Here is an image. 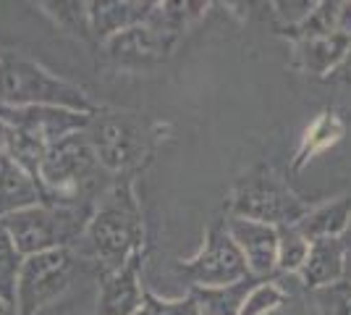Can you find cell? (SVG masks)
Here are the masks:
<instances>
[{
    "instance_id": "6da1fadb",
    "label": "cell",
    "mask_w": 351,
    "mask_h": 315,
    "mask_svg": "<svg viewBox=\"0 0 351 315\" xmlns=\"http://www.w3.org/2000/svg\"><path fill=\"white\" fill-rule=\"evenodd\" d=\"M139 250H145V218L134 192V176H118L95 202L87 231L73 253L97 263L105 276Z\"/></svg>"
},
{
    "instance_id": "7a4b0ae2",
    "label": "cell",
    "mask_w": 351,
    "mask_h": 315,
    "mask_svg": "<svg viewBox=\"0 0 351 315\" xmlns=\"http://www.w3.org/2000/svg\"><path fill=\"white\" fill-rule=\"evenodd\" d=\"M116 181L105 171L84 132L60 139L40 165L45 202L56 205H95Z\"/></svg>"
},
{
    "instance_id": "3957f363",
    "label": "cell",
    "mask_w": 351,
    "mask_h": 315,
    "mask_svg": "<svg viewBox=\"0 0 351 315\" xmlns=\"http://www.w3.org/2000/svg\"><path fill=\"white\" fill-rule=\"evenodd\" d=\"M162 124H147L142 116L118 110V108H100L89 119L87 135L97 161L110 176H134L162 139Z\"/></svg>"
},
{
    "instance_id": "277c9868",
    "label": "cell",
    "mask_w": 351,
    "mask_h": 315,
    "mask_svg": "<svg viewBox=\"0 0 351 315\" xmlns=\"http://www.w3.org/2000/svg\"><path fill=\"white\" fill-rule=\"evenodd\" d=\"M0 105H14V108L47 105L89 116H95L103 108L79 84L47 71L37 60L16 50H0Z\"/></svg>"
},
{
    "instance_id": "5b68a950",
    "label": "cell",
    "mask_w": 351,
    "mask_h": 315,
    "mask_svg": "<svg viewBox=\"0 0 351 315\" xmlns=\"http://www.w3.org/2000/svg\"><path fill=\"white\" fill-rule=\"evenodd\" d=\"M95 205H56L37 202L32 208L0 218L19 255L29 257L50 250H73L84 231Z\"/></svg>"
},
{
    "instance_id": "8992f818",
    "label": "cell",
    "mask_w": 351,
    "mask_h": 315,
    "mask_svg": "<svg viewBox=\"0 0 351 315\" xmlns=\"http://www.w3.org/2000/svg\"><path fill=\"white\" fill-rule=\"evenodd\" d=\"M226 210L234 218H247L278 229L299 224L307 215L309 205L273 168L257 165L234 184Z\"/></svg>"
},
{
    "instance_id": "52a82bcc",
    "label": "cell",
    "mask_w": 351,
    "mask_h": 315,
    "mask_svg": "<svg viewBox=\"0 0 351 315\" xmlns=\"http://www.w3.org/2000/svg\"><path fill=\"white\" fill-rule=\"evenodd\" d=\"M76 273L73 250H50L21 260L16 279V315H37L45 305L58 300Z\"/></svg>"
},
{
    "instance_id": "ba28073f",
    "label": "cell",
    "mask_w": 351,
    "mask_h": 315,
    "mask_svg": "<svg viewBox=\"0 0 351 315\" xmlns=\"http://www.w3.org/2000/svg\"><path fill=\"white\" fill-rule=\"evenodd\" d=\"M181 276L189 281V286H228L236 281L252 279L249 266L234 237L228 234L226 221H215L205 231V240L199 250L186 260H178Z\"/></svg>"
},
{
    "instance_id": "9c48e42d",
    "label": "cell",
    "mask_w": 351,
    "mask_h": 315,
    "mask_svg": "<svg viewBox=\"0 0 351 315\" xmlns=\"http://www.w3.org/2000/svg\"><path fill=\"white\" fill-rule=\"evenodd\" d=\"M178 37L165 32L160 24L152 21V16L145 24L132 27V30L121 32L116 37H110L108 43L100 45V53L105 60L118 69V71H149L155 66H160L173 53Z\"/></svg>"
},
{
    "instance_id": "30bf717a",
    "label": "cell",
    "mask_w": 351,
    "mask_h": 315,
    "mask_svg": "<svg viewBox=\"0 0 351 315\" xmlns=\"http://www.w3.org/2000/svg\"><path fill=\"white\" fill-rule=\"evenodd\" d=\"M89 113H76L66 108H47V105H27V108H14V105H0V121L14 129L19 135H27L32 139H40L43 145L53 148L60 139L84 132L89 124Z\"/></svg>"
},
{
    "instance_id": "8fae6325",
    "label": "cell",
    "mask_w": 351,
    "mask_h": 315,
    "mask_svg": "<svg viewBox=\"0 0 351 315\" xmlns=\"http://www.w3.org/2000/svg\"><path fill=\"white\" fill-rule=\"evenodd\" d=\"M228 234L239 244L254 279H273L278 273V229L247 218H226Z\"/></svg>"
},
{
    "instance_id": "7c38bea8",
    "label": "cell",
    "mask_w": 351,
    "mask_h": 315,
    "mask_svg": "<svg viewBox=\"0 0 351 315\" xmlns=\"http://www.w3.org/2000/svg\"><path fill=\"white\" fill-rule=\"evenodd\" d=\"M142 263L145 250L134 253L121 268L105 273L100 281L97 294V315H136L145 300V286H142Z\"/></svg>"
},
{
    "instance_id": "4fadbf2b",
    "label": "cell",
    "mask_w": 351,
    "mask_h": 315,
    "mask_svg": "<svg viewBox=\"0 0 351 315\" xmlns=\"http://www.w3.org/2000/svg\"><path fill=\"white\" fill-rule=\"evenodd\" d=\"M155 11L152 0H92L89 3V27L95 45L100 47L121 32L145 24Z\"/></svg>"
},
{
    "instance_id": "5bb4252c",
    "label": "cell",
    "mask_w": 351,
    "mask_h": 315,
    "mask_svg": "<svg viewBox=\"0 0 351 315\" xmlns=\"http://www.w3.org/2000/svg\"><path fill=\"white\" fill-rule=\"evenodd\" d=\"M351 47V37L333 32L325 37H312V40H302L293 43L291 66L299 69L302 74L312 76H330L341 66V60L346 58Z\"/></svg>"
},
{
    "instance_id": "9a60e30c",
    "label": "cell",
    "mask_w": 351,
    "mask_h": 315,
    "mask_svg": "<svg viewBox=\"0 0 351 315\" xmlns=\"http://www.w3.org/2000/svg\"><path fill=\"white\" fill-rule=\"evenodd\" d=\"M346 276V244L343 237L338 240H317L309 242V255L299 270L302 284L309 289L336 284Z\"/></svg>"
},
{
    "instance_id": "2e32d148",
    "label": "cell",
    "mask_w": 351,
    "mask_h": 315,
    "mask_svg": "<svg viewBox=\"0 0 351 315\" xmlns=\"http://www.w3.org/2000/svg\"><path fill=\"white\" fill-rule=\"evenodd\" d=\"M45 202L40 181L29 176L8 155H0V218Z\"/></svg>"
},
{
    "instance_id": "e0dca14e",
    "label": "cell",
    "mask_w": 351,
    "mask_h": 315,
    "mask_svg": "<svg viewBox=\"0 0 351 315\" xmlns=\"http://www.w3.org/2000/svg\"><path fill=\"white\" fill-rule=\"evenodd\" d=\"M351 226V197H336L317 208H309L307 215L296 224V229L307 237V242L338 240Z\"/></svg>"
},
{
    "instance_id": "ac0fdd59",
    "label": "cell",
    "mask_w": 351,
    "mask_h": 315,
    "mask_svg": "<svg viewBox=\"0 0 351 315\" xmlns=\"http://www.w3.org/2000/svg\"><path fill=\"white\" fill-rule=\"evenodd\" d=\"M346 132V124L338 116L336 110H322L317 119L307 126V132L302 137L299 148L293 152V171H302L304 165H309L320 152H325L328 148H333L338 139Z\"/></svg>"
},
{
    "instance_id": "d6986e66",
    "label": "cell",
    "mask_w": 351,
    "mask_h": 315,
    "mask_svg": "<svg viewBox=\"0 0 351 315\" xmlns=\"http://www.w3.org/2000/svg\"><path fill=\"white\" fill-rule=\"evenodd\" d=\"M265 281V279H244V281H236L228 286H194L189 289V294L194 297L197 307L202 315H239L244 307V300L249 297V292L254 286Z\"/></svg>"
},
{
    "instance_id": "ffe728a7",
    "label": "cell",
    "mask_w": 351,
    "mask_h": 315,
    "mask_svg": "<svg viewBox=\"0 0 351 315\" xmlns=\"http://www.w3.org/2000/svg\"><path fill=\"white\" fill-rule=\"evenodd\" d=\"M40 8H45V14L50 16L63 32H69L71 37L95 45L92 37V27H89V3H79V0H69V3H40ZM97 47V45H95Z\"/></svg>"
},
{
    "instance_id": "44dd1931",
    "label": "cell",
    "mask_w": 351,
    "mask_h": 315,
    "mask_svg": "<svg viewBox=\"0 0 351 315\" xmlns=\"http://www.w3.org/2000/svg\"><path fill=\"white\" fill-rule=\"evenodd\" d=\"M309 315H351V281L341 279L336 284L309 289L307 292Z\"/></svg>"
},
{
    "instance_id": "7402d4cb",
    "label": "cell",
    "mask_w": 351,
    "mask_h": 315,
    "mask_svg": "<svg viewBox=\"0 0 351 315\" xmlns=\"http://www.w3.org/2000/svg\"><path fill=\"white\" fill-rule=\"evenodd\" d=\"M307 255V237L296 226H278V273H299Z\"/></svg>"
},
{
    "instance_id": "603a6c76",
    "label": "cell",
    "mask_w": 351,
    "mask_h": 315,
    "mask_svg": "<svg viewBox=\"0 0 351 315\" xmlns=\"http://www.w3.org/2000/svg\"><path fill=\"white\" fill-rule=\"evenodd\" d=\"M21 260L16 244L11 242L5 226L0 224V297L14 305L16 302V279H19V268H21Z\"/></svg>"
},
{
    "instance_id": "cb8c5ba5",
    "label": "cell",
    "mask_w": 351,
    "mask_h": 315,
    "mask_svg": "<svg viewBox=\"0 0 351 315\" xmlns=\"http://www.w3.org/2000/svg\"><path fill=\"white\" fill-rule=\"evenodd\" d=\"M286 300H289V294L280 289L278 281L265 279L249 292V297L244 300V307H241L239 315H270L276 313L280 305H286Z\"/></svg>"
},
{
    "instance_id": "d4e9b609",
    "label": "cell",
    "mask_w": 351,
    "mask_h": 315,
    "mask_svg": "<svg viewBox=\"0 0 351 315\" xmlns=\"http://www.w3.org/2000/svg\"><path fill=\"white\" fill-rule=\"evenodd\" d=\"M136 315H202L197 302L191 294L186 297H178V300H162L155 292L145 289V300H142V307Z\"/></svg>"
},
{
    "instance_id": "484cf974",
    "label": "cell",
    "mask_w": 351,
    "mask_h": 315,
    "mask_svg": "<svg viewBox=\"0 0 351 315\" xmlns=\"http://www.w3.org/2000/svg\"><path fill=\"white\" fill-rule=\"evenodd\" d=\"M336 32H341V34L351 37V0H343V3H338V24H336Z\"/></svg>"
},
{
    "instance_id": "4316f807",
    "label": "cell",
    "mask_w": 351,
    "mask_h": 315,
    "mask_svg": "<svg viewBox=\"0 0 351 315\" xmlns=\"http://www.w3.org/2000/svg\"><path fill=\"white\" fill-rule=\"evenodd\" d=\"M330 76H333V79H341V82H351V47H349V53H346V58L341 60V66H338Z\"/></svg>"
},
{
    "instance_id": "83f0119b",
    "label": "cell",
    "mask_w": 351,
    "mask_h": 315,
    "mask_svg": "<svg viewBox=\"0 0 351 315\" xmlns=\"http://www.w3.org/2000/svg\"><path fill=\"white\" fill-rule=\"evenodd\" d=\"M343 244H346V281H351V226H349V231L343 234Z\"/></svg>"
},
{
    "instance_id": "f1b7e54d",
    "label": "cell",
    "mask_w": 351,
    "mask_h": 315,
    "mask_svg": "<svg viewBox=\"0 0 351 315\" xmlns=\"http://www.w3.org/2000/svg\"><path fill=\"white\" fill-rule=\"evenodd\" d=\"M8 135H11V129H8V126H5L3 121H0V152L5 150V142H8Z\"/></svg>"
},
{
    "instance_id": "f546056e",
    "label": "cell",
    "mask_w": 351,
    "mask_h": 315,
    "mask_svg": "<svg viewBox=\"0 0 351 315\" xmlns=\"http://www.w3.org/2000/svg\"><path fill=\"white\" fill-rule=\"evenodd\" d=\"M0 315H16L14 305H8V302L0 297Z\"/></svg>"
}]
</instances>
